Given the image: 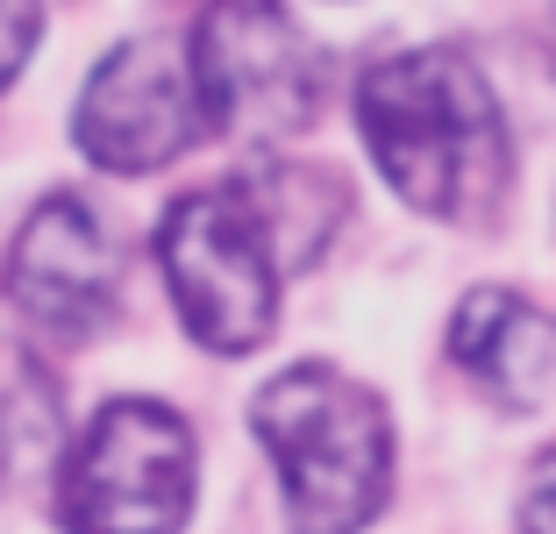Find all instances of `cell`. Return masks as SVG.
Wrapping results in <instances>:
<instances>
[{"label": "cell", "mask_w": 556, "mask_h": 534, "mask_svg": "<svg viewBox=\"0 0 556 534\" xmlns=\"http://www.w3.org/2000/svg\"><path fill=\"white\" fill-rule=\"evenodd\" d=\"M357 129L414 214L478 221L507 193V122L478 65L450 43L378 58L357 86Z\"/></svg>", "instance_id": "obj_1"}, {"label": "cell", "mask_w": 556, "mask_h": 534, "mask_svg": "<svg viewBox=\"0 0 556 534\" xmlns=\"http://www.w3.org/2000/svg\"><path fill=\"white\" fill-rule=\"evenodd\" d=\"M286 485L293 534H357L378 520L393 485V421L386 399L328 364H293L250 406Z\"/></svg>", "instance_id": "obj_2"}, {"label": "cell", "mask_w": 556, "mask_h": 534, "mask_svg": "<svg viewBox=\"0 0 556 534\" xmlns=\"http://www.w3.org/2000/svg\"><path fill=\"white\" fill-rule=\"evenodd\" d=\"M193 435L157 399H108L58 470L72 534H179L193 513Z\"/></svg>", "instance_id": "obj_3"}, {"label": "cell", "mask_w": 556, "mask_h": 534, "mask_svg": "<svg viewBox=\"0 0 556 534\" xmlns=\"http://www.w3.org/2000/svg\"><path fill=\"white\" fill-rule=\"evenodd\" d=\"M157 264L186 335L200 349L250 356L278 321V257L236 186L172 200L157 228Z\"/></svg>", "instance_id": "obj_4"}, {"label": "cell", "mask_w": 556, "mask_h": 534, "mask_svg": "<svg viewBox=\"0 0 556 534\" xmlns=\"http://www.w3.org/2000/svg\"><path fill=\"white\" fill-rule=\"evenodd\" d=\"M193 72L207 129H229L243 143L300 136L328 100V58L278 0H207Z\"/></svg>", "instance_id": "obj_5"}, {"label": "cell", "mask_w": 556, "mask_h": 534, "mask_svg": "<svg viewBox=\"0 0 556 534\" xmlns=\"http://www.w3.org/2000/svg\"><path fill=\"white\" fill-rule=\"evenodd\" d=\"M200 129H207V100H200L193 50L172 36H129L122 50H108L72 114L79 150L108 171H157L179 150H193Z\"/></svg>", "instance_id": "obj_6"}, {"label": "cell", "mask_w": 556, "mask_h": 534, "mask_svg": "<svg viewBox=\"0 0 556 534\" xmlns=\"http://www.w3.org/2000/svg\"><path fill=\"white\" fill-rule=\"evenodd\" d=\"M0 285H8V300H15V314L29 328L79 342L115 307V236L100 228V214L86 200L50 193L8 243Z\"/></svg>", "instance_id": "obj_7"}, {"label": "cell", "mask_w": 556, "mask_h": 534, "mask_svg": "<svg viewBox=\"0 0 556 534\" xmlns=\"http://www.w3.org/2000/svg\"><path fill=\"white\" fill-rule=\"evenodd\" d=\"M450 356L485 399L500 406H535L542 385L556 371V328L549 314H535L521 292L478 285L450 321Z\"/></svg>", "instance_id": "obj_8"}, {"label": "cell", "mask_w": 556, "mask_h": 534, "mask_svg": "<svg viewBox=\"0 0 556 534\" xmlns=\"http://www.w3.org/2000/svg\"><path fill=\"white\" fill-rule=\"evenodd\" d=\"M229 186L243 193V207L257 214L278 271H286V264H307L314 250H321V236L336 228V207H343V186L307 171V164H293V157H257L250 171H236Z\"/></svg>", "instance_id": "obj_9"}, {"label": "cell", "mask_w": 556, "mask_h": 534, "mask_svg": "<svg viewBox=\"0 0 556 534\" xmlns=\"http://www.w3.org/2000/svg\"><path fill=\"white\" fill-rule=\"evenodd\" d=\"M36 29H43V8H36V0H0V86L29 65Z\"/></svg>", "instance_id": "obj_10"}, {"label": "cell", "mask_w": 556, "mask_h": 534, "mask_svg": "<svg viewBox=\"0 0 556 534\" xmlns=\"http://www.w3.org/2000/svg\"><path fill=\"white\" fill-rule=\"evenodd\" d=\"M521 534H556V442L528 463V492H521Z\"/></svg>", "instance_id": "obj_11"}]
</instances>
